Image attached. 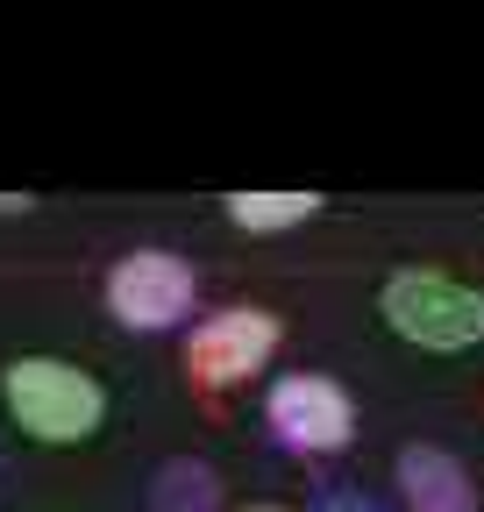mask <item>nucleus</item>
Wrapping results in <instances>:
<instances>
[{"label": "nucleus", "instance_id": "obj_1", "mask_svg": "<svg viewBox=\"0 0 484 512\" xmlns=\"http://www.w3.org/2000/svg\"><path fill=\"white\" fill-rule=\"evenodd\" d=\"M0 406H8L15 427L29 441H43V448H79L107 420L100 377L65 363V356H15L8 370H0Z\"/></svg>", "mask_w": 484, "mask_h": 512}, {"label": "nucleus", "instance_id": "obj_2", "mask_svg": "<svg viewBox=\"0 0 484 512\" xmlns=\"http://www.w3.org/2000/svg\"><path fill=\"white\" fill-rule=\"evenodd\" d=\"M385 328L413 349H470L484 342V292L442 278V271H399L378 292Z\"/></svg>", "mask_w": 484, "mask_h": 512}, {"label": "nucleus", "instance_id": "obj_3", "mask_svg": "<svg viewBox=\"0 0 484 512\" xmlns=\"http://www.w3.org/2000/svg\"><path fill=\"white\" fill-rule=\"evenodd\" d=\"M285 342L278 313L264 306H228V313H207L200 328L186 335V377L200 384V392H228V384H250L271 349Z\"/></svg>", "mask_w": 484, "mask_h": 512}, {"label": "nucleus", "instance_id": "obj_4", "mask_svg": "<svg viewBox=\"0 0 484 512\" xmlns=\"http://www.w3.org/2000/svg\"><path fill=\"white\" fill-rule=\"evenodd\" d=\"M193 299H200V278H193V264H178L171 249H129L107 271V306H114L121 328L164 335L193 313Z\"/></svg>", "mask_w": 484, "mask_h": 512}, {"label": "nucleus", "instance_id": "obj_5", "mask_svg": "<svg viewBox=\"0 0 484 512\" xmlns=\"http://www.w3.org/2000/svg\"><path fill=\"white\" fill-rule=\"evenodd\" d=\"M264 420H271V434L292 448V456H335V448H349V434H356L349 392L335 377H314V370L278 377L271 399H264Z\"/></svg>", "mask_w": 484, "mask_h": 512}, {"label": "nucleus", "instance_id": "obj_6", "mask_svg": "<svg viewBox=\"0 0 484 512\" xmlns=\"http://www.w3.org/2000/svg\"><path fill=\"white\" fill-rule=\"evenodd\" d=\"M399 491L413 512H477V484L449 448H406L399 456Z\"/></svg>", "mask_w": 484, "mask_h": 512}, {"label": "nucleus", "instance_id": "obj_7", "mask_svg": "<svg viewBox=\"0 0 484 512\" xmlns=\"http://www.w3.org/2000/svg\"><path fill=\"white\" fill-rule=\"evenodd\" d=\"M314 192H235L228 200V221L235 228H250V235H278V228H299V221H314Z\"/></svg>", "mask_w": 484, "mask_h": 512}, {"label": "nucleus", "instance_id": "obj_8", "mask_svg": "<svg viewBox=\"0 0 484 512\" xmlns=\"http://www.w3.org/2000/svg\"><path fill=\"white\" fill-rule=\"evenodd\" d=\"M157 512H214V470L171 463L164 484H157Z\"/></svg>", "mask_w": 484, "mask_h": 512}, {"label": "nucleus", "instance_id": "obj_9", "mask_svg": "<svg viewBox=\"0 0 484 512\" xmlns=\"http://www.w3.org/2000/svg\"><path fill=\"white\" fill-rule=\"evenodd\" d=\"M314 512H378V505H371V498H356V491H328Z\"/></svg>", "mask_w": 484, "mask_h": 512}, {"label": "nucleus", "instance_id": "obj_10", "mask_svg": "<svg viewBox=\"0 0 484 512\" xmlns=\"http://www.w3.org/2000/svg\"><path fill=\"white\" fill-rule=\"evenodd\" d=\"M15 207H29V200H15V192H0V214H15Z\"/></svg>", "mask_w": 484, "mask_h": 512}, {"label": "nucleus", "instance_id": "obj_11", "mask_svg": "<svg viewBox=\"0 0 484 512\" xmlns=\"http://www.w3.org/2000/svg\"><path fill=\"white\" fill-rule=\"evenodd\" d=\"M242 512H285V505H242Z\"/></svg>", "mask_w": 484, "mask_h": 512}]
</instances>
